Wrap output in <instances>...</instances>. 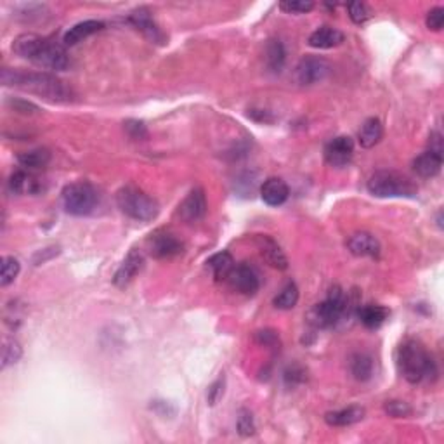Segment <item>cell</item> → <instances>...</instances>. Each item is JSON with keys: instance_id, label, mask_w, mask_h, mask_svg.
Masks as SVG:
<instances>
[{"instance_id": "cell-27", "label": "cell", "mask_w": 444, "mask_h": 444, "mask_svg": "<svg viewBox=\"0 0 444 444\" xmlns=\"http://www.w3.org/2000/svg\"><path fill=\"white\" fill-rule=\"evenodd\" d=\"M351 373L356 380L366 382L373 375V359L366 352H356L351 358Z\"/></svg>"}, {"instance_id": "cell-17", "label": "cell", "mask_w": 444, "mask_h": 444, "mask_svg": "<svg viewBox=\"0 0 444 444\" xmlns=\"http://www.w3.org/2000/svg\"><path fill=\"white\" fill-rule=\"evenodd\" d=\"M441 167H443V153L431 152V149H427V152L422 153V155H418L417 159L413 160V170L424 179L436 177V175L441 172Z\"/></svg>"}, {"instance_id": "cell-24", "label": "cell", "mask_w": 444, "mask_h": 444, "mask_svg": "<svg viewBox=\"0 0 444 444\" xmlns=\"http://www.w3.org/2000/svg\"><path fill=\"white\" fill-rule=\"evenodd\" d=\"M9 189L14 194H35L40 191V184L35 175H32L27 170H18L11 175Z\"/></svg>"}, {"instance_id": "cell-16", "label": "cell", "mask_w": 444, "mask_h": 444, "mask_svg": "<svg viewBox=\"0 0 444 444\" xmlns=\"http://www.w3.org/2000/svg\"><path fill=\"white\" fill-rule=\"evenodd\" d=\"M288 184L280 177H269L260 186V198L269 207H280V205H283L288 200Z\"/></svg>"}, {"instance_id": "cell-12", "label": "cell", "mask_w": 444, "mask_h": 444, "mask_svg": "<svg viewBox=\"0 0 444 444\" xmlns=\"http://www.w3.org/2000/svg\"><path fill=\"white\" fill-rule=\"evenodd\" d=\"M205 214H207V196H205L201 188L191 191L188 196L184 198V201L179 205V215L186 222L201 221Z\"/></svg>"}, {"instance_id": "cell-32", "label": "cell", "mask_w": 444, "mask_h": 444, "mask_svg": "<svg viewBox=\"0 0 444 444\" xmlns=\"http://www.w3.org/2000/svg\"><path fill=\"white\" fill-rule=\"evenodd\" d=\"M385 413L392 418H405L412 415V406L405 401H399V399H392V401H387L384 405Z\"/></svg>"}, {"instance_id": "cell-13", "label": "cell", "mask_w": 444, "mask_h": 444, "mask_svg": "<svg viewBox=\"0 0 444 444\" xmlns=\"http://www.w3.org/2000/svg\"><path fill=\"white\" fill-rule=\"evenodd\" d=\"M128 21H130V23L134 25V27L137 28V30L141 32L146 39L152 40V42H155V43L165 42L163 32L160 30V27L156 25V21L153 20L149 9H146V7H139V9L132 11L130 16H128Z\"/></svg>"}, {"instance_id": "cell-15", "label": "cell", "mask_w": 444, "mask_h": 444, "mask_svg": "<svg viewBox=\"0 0 444 444\" xmlns=\"http://www.w3.org/2000/svg\"><path fill=\"white\" fill-rule=\"evenodd\" d=\"M347 248L352 255L356 257H372L377 259L380 255V243L372 233H366V231H359V233L351 234L349 240H347Z\"/></svg>"}, {"instance_id": "cell-22", "label": "cell", "mask_w": 444, "mask_h": 444, "mask_svg": "<svg viewBox=\"0 0 444 444\" xmlns=\"http://www.w3.org/2000/svg\"><path fill=\"white\" fill-rule=\"evenodd\" d=\"M382 135H384V126L379 119L372 116V119L365 120L361 128L358 132V141L361 144V148H373L375 144H379Z\"/></svg>"}, {"instance_id": "cell-30", "label": "cell", "mask_w": 444, "mask_h": 444, "mask_svg": "<svg viewBox=\"0 0 444 444\" xmlns=\"http://www.w3.org/2000/svg\"><path fill=\"white\" fill-rule=\"evenodd\" d=\"M21 356H23L21 344L16 339L6 337L2 340V370H6L11 365H16L21 359Z\"/></svg>"}, {"instance_id": "cell-11", "label": "cell", "mask_w": 444, "mask_h": 444, "mask_svg": "<svg viewBox=\"0 0 444 444\" xmlns=\"http://www.w3.org/2000/svg\"><path fill=\"white\" fill-rule=\"evenodd\" d=\"M354 155V142L349 135H339L333 137L328 144L325 146V160L326 163L335 168L346 167Z\"/></svg>"}, {"instance_id": "cell-37", "label": "cell", "mask_w": 444, "mask_h": 444, "mask_svg": "<svg viewBox=\"0 0 444 444\" xmlns=\"http://www.w3.org/2000/svg\"><path fill=\"white\" fill-rule=\"evenodd\" d=\"M123 126H126L127 134L132 139H135V141H142V139L148 137V128H146L144 123L139 122V120H127Z\"/></svg>"}, {"instance_id": "cell-19", "label": "cell", "mask_w": 444, "mask_h": 444, "mask_svg": "<svg viewBox=\"0 0 444 444\" xmlns=\"http://www.w3.org/2000/svg\"><path fill=\"white\" fill-rule=\"evenodd\" d=\"M257 243H259L260 254L264 255V259H266L271 266L276 267V269H286V267H288V259H286V255L280 248V245H278L273 238L259 236Z\"/></svg>"}, {"instance_id": "cell-8", "label": "cell", "mask_w": 444, "mask_h": 444, "mask_svg": "<svg viewBox=\"0 0 444 444\" xmlns=\"http://www.w3.org/2000/svg\"><path fill=\"white\" fill-rule=\"evenodd\" d=\"M146 247L155 259H172L184 252V243L175 234L165 229H159L149 234Z\"/></svg>"}, {"instance_id": "cell-4", "label": "cell", "mask_w": 444, "mask_h": 444, "mask_svg": "<svg viewBox=\"0 0 444 444\" xmlns=\"http://www.w3.org/2000/svg\"><path fill=\"white\" fill-rule=\"evenodd\" d=\"M116 205L127 217L134 221L149 222L160 212L159 201L135 186H126L116 193Z\"/></svg>"}, {"instance_id": "cell-23", "label": "cell", "mask_w": 444, "mask_h": 444, "mask_svg": "<svg viewBox=\"0 0 444 444\" xmlns=\"http://www.w3.org/2000/svg\"><path fill=\"white\" fill-rule=\"evenodd\" d=\"M389 314L391 311L384 306H377V304H368V306L359 307L358 311V318L366 328H380L385 321L389 319Z\"/></svg>"}, {"instance_id": "cell-26", "label": "cell", "mask_w": 444, "mask_h": 444, "mask_svg": "<svg viewBox=\"0 0 444 444\" xmlns=\"http://www.w3.org/2000/svg\"><path fill=\"white\" fill-rule=\"evenodd\" d=\"M286 61V51L281 40L271 39L266 46V65L273 73H281Z\"/></svg>"}, {"instance_id": "cell-3", "label": "cell", "mask_w": 444, "mask_h": 444, "mask_svg": "<svg viewBox=\"0 0 444 444\" xmlns=\"http://www.w3.org/2000/svg\"><path fill=\"white\" fill-rule=\"evenodd\" d=\"M398 368L403 379L410 384H418L425 377L436 375V365L422 342L408 339L398 351Z\"/></svg>"}, {"instance_id": "cell-39", "label": "cell", "mask_w": 444, "mask_h": 444, "mask_svg": "<svg viewBox=\"0 0 444 444\" xmlns=\"http://www.w3.org/2000/svg\"><path fill=\"white\" fill-rule=\"evenodd\" d=\"M304 380H306V372H304L300 366H288V368H286V372H285L286 385L295 387V385L302 384Z\"/></svg>"}, {"instance_id": "cell-1", "label": "cell", "mask_w": 444, "mask_h": 444, "mask_svg": "<svg viewBox=\"0 0 444 444\" xmlns=\"http://www.w3.org/2000/svg\"><path fill=\"white\" fill-rule=\"evenodd\" d=\"M2 83L4 86L18 87L21 90L40 95L51 102H68L72 101V89L51 73L39 72H21V69H2Z\"/></svg>"}, {"instance_id": "cell-31", "label": "cell", "mask_w": 444, "mask_h": 444, "mask_svg": "<svg viewBox=\"0 0 444 444\" xmlns=\"http://www.w3.org/2000/svg\"><path fill=\"white\" fill-rule=\"evenodd\" d=\"M20 271H21V266H20V262H18V259H14V257H11V255L4 257L2 267H0V285L7 286L13 283V281L18 278V274H20Z\"/></svg>"}, {"instance_id": "cell-9", "label": "cell", "mask_w": 444, "mask_h": 444, "mask_svg": "<svg viewBox=\"0 0 444 444\" xmlns=\"http://www.w3.org/2000/svg\"><path fill=\"white\" fill-rule=\"evenodd\" d=\"M227 283L234 292H240L243 295H254L260 288V278L257 271L248 264H240L234 266L233 271L227 276Z\"/></svg>"}, {"instance_id": "cell-20", "label": "cell", "mask_w": 444, "mask_h": 444, "mask_svg": "<svg viewBox=\"0 0 444 444\" xmlns=\"http://www.w3.org/2000/svg\"><path fill=\"white\" fill-rule=\"evenodd\" d=\"M365 418V408L361 406H349V408L337 410L325 415V422L332 427H349Z\"/></svg>"}, {"instance_id": "cell-41", "label": "cell", "mask_w": 444, "mask_h": 444, "mask_svg": "<svg viewBox=\"0 0 444 444\" xmlns=\"http://www.w3.org/2000/svg\"><path fill=\"white\" fill-rule=\"evenodd\" d=\"M222 392H224V379L215 380L214 384L210 385V389H208V394H207L208 405L214 406L215 403L219 401V398H221V396H222Z\"/></svg>"}, {"instance_id": "cell-36", "label": "cell", "mask_w": 444, "mask_h": 444, "mask_svg": "<svg viewBox=\"0 0 444 444\" xmlns=\"http://www.w3.org/2000/svg\"><path fill=\"white\" fill-rule=\"evenodd\" d=\"M429 30L432 32H441L444 25V9L443 7H434L427 13V20H425Z\"/></svg>"}, {"instance_id": "cell-6", "label": "cell", "mask_w": 444, "mask_h": 444, "mask_svg": "<svg viewBox=\"0 0 444 444\" xmlns=\"http://www.w3.org/2000/svg\"><path fill=\"white\" fill-rule=\"evenodd\" d=\"M349 299L340 286H333L323 302L316 304L309 313V323L316 328H332L347 313Z\"/></svg>"}, {"instance_id": "cell-35", "label": "cell", "mask_w": 444, "mask_h": 444, "mask_svg": "<svg viewBox=\"0 0 444 444\" xmlns=\"http://www.w3.org/2000/svg\"><path fill=\"white\" fill-rule=\"evenodd\" d=\"M347 11H349V18L354 21L356 25L365 23V21L370 18L368 7H366L363 2H349L347 4Z\"/></svg>"}, {"instance_id": "cell-28", "label": "cell", "mask_w": 444, "mask_h": 444, "mask_svg": "<svg viewBox=\"0 0 444 444\" xmlns=\"http://www.w3.org/2000/svg\"><path fill=\"white\" fill-rule=\"evenodd\" d=\"M51 161V153L46 148L30 149L18 155V163L28 170H35V168H43Z\"/></svg>"}, {"instance_id": "cell-40", "label": "cell", "mask_w": 444, "mask_h": 444, "mask_svg": "<svg viewBox=\"0 0 444 444\" xmlns=\"http://www.w3.org/2000/svg\"><path fill=\"white\" fill-rule=\"evenodd\" d=\"M257 342L262 344V346L267 347H276L280 346V337H278L276 332L273 330H260V332L255 333Z\"/></svg>"}, {"instance_id": "cell-29", "label": "cell", "mask_w": 444, "mask_h": 444, "mask_svg": "<svg viewBox=\"0 0 444 444\" xmlns=\"http://www.w3.org/2000/svg\"><path fill=\"white\" fill-rule=\"evenodd\" d=\"M297 302H299V288H297V285L292 283V281H290L288 285H285L283 288H281V292L278 293L273 300L274 307L283 311L293 309V307L297 306Z\"/></svg>"}, {"instance_id": "cell-10", "label": "cell", "mask_w": 444, "mask_h": 444, "mask_svg": "<svg viewBox=\"0 0 444 444\" xmlns=\"http://www.w3.org/2000/svg\"><path fill=\"white\" fill-rule=\"evenodd\" d=\"M297 80L302 86H314L326 79L330 73V65L323 58L318 56H306L297 65Z\"/></svg>"}, {"instance_id": "cell-18", "label": "cell", "mask_w": 444, "mask_h": 444, "mask_svg": "<svg viewBox=\"0 0 444 444\" xmlns=\"http://www.w3.org/2000/svg\"><path fill=\"white\" fill-rule=\"evenodd\" d=\"M344 42V33L332 27H321L313 32L307 39V43L314 49H332Z\"/></svg>"}, {"instance_id": "cell-42", "label": "cell", "mask_w": 444, "mask_h": 444, "mask_svg": "<svg viewBox=\"0 0 444 444\" xmlns=\"http://www.w3.org/2000/svg\"><path fill=\"white\" fill-rule=\"evenodd\" d=\"M438 224H439V227H443V219H441V212H439V214H438Z\"/></svg>"}, {"instance_id": "cell-38", "label": "cell", "mask_w": 444, "mask_h": 444, "mask_svg": "<svg viewBox=\"0 0 444 444\" xmlns=\"http://www.w3.org/2000/svg\"><path fill=\"white\" fill-rule=\"evenodd\" d=\"M9 106L18 113H25V115H36L40 113V108L36 105H33L30 101H25V99H9Z\"/></svg>"}, {"instance_id": "cell-34", "label": "cell", "mask_w": 444, "mask_h": 444, "mask_svg": "<svg viewBox=\"0 0 444 444\" xmlns=\"http://www.w3.org/2000/svg\"><path fill=\"white\" fill-rule=\"evenodd\" d=\"M238 432H240L241 436H252L255 434V422H254V417H252V413L248 412V410H240V413H238Z\"/></svg>"}, {"instance_id": "cell-25", "label": "cell", "mask_w": 444, "mask_h": 444, "mask_svg": "<svg viewBox=\"0 0 444 444\" xmlns=\"http://www.w3.org/2000/svg\"><path fill=\"white\" fill-rule=\"evenodd\" d=\"M234 266H236V264H234L233 255L226 250L214 254L207 260V267L212 271L215 281H226Z\"/></svg>"}, {"instance_id": "cell-21", "label": "cell", "mask_w": 444, "mask_h": 444, "mask_svg": "<svg viewBox=\"0 0 444 444\" xmlns=\"http://www.w3.org/2000/svg\"><path fill=\"white\" fill-rule=\"evenodd\" d=\"M102 28H105V23H102V21H97V20L82 21V23H76L75 27H72L68 32L65 33L63 42L66 43V46H76V43L82 42V40L87 39V36L101 32Z\"/></svg>"}, {"instance_id": "cell-2", "label": "cell", "mask_w": 444, "mask_h": 444, "mask_svg": "<svg viewBox=\"0 0 444 444\" xmlns=\"http://www.w3.org/2000/svg\"><path fill=\"white\" fill-rule=\"evenodd\" d=\"M13 51L23 60L54 72H65L69 66V58L61 43L35 33H23L18 36L13 43Z\"/></svg>"}, {"instance_id": "cell-7", "label": "cell", "mask_w": 444, "mask_h": 444, "mask_svg": "<svg viewBox=\"0 0 444 444\" xmlns=\"http://www.w3.org/2000/svg\"><path fill=\"white\" fill-rule=\"evenodd\" d=\"M99 205V193L90 182H72L63 189V207L68 214L90 215Z\"/></svg>"}, {"instance_id": "cell-33", "label": "cell", "mask_w": 444, "mask_h": 444, "mask_svg": "<svg viewBox=\"0 0 444 444\" xmlns=\"http://www.w3.org/2000/svg\"><path fill=\"white\" fill-rule=\"evenodd\" d=\"M314 2H304V0H286V2L280 4V9L285 11L288 14H306L309 11H313Z\"/></svg>"}, {"instance_id": "cell-5", "label": "cell", "mask_w": 444, "mask_h": 444, "mask_svg": "<svg viewBox=\"0 0 444 444\" xmlns=\"http://www.w3.org/2000/svg\"><path fill=\"white\" fill-rule=\"evenodd\" d=\"M366 188H368L370 194H373V196L377 198H413L415 194L418 193L417 184H415L413 181H410L406 175L398 174V172L392 170L375 172V174L368 179Z\"/></svg>"}, {"instance_id": "cell-14", "label": "cell", "mask_w": 444, "mask_h": 444, "mask_svg": "<svg viewBox=\"0 0 444 444\" xmlns=\"http://www.w3.org/2000/svg\"><path fill=\"white\" fill-rule=\"evenodd\" d=\"M142 267H144V255L139 250H135V248H132L126 257V260L122 262V266L115 273V276H113V283L119 286V288H126L141 273Z\"/></svg>"}]
</instances>
